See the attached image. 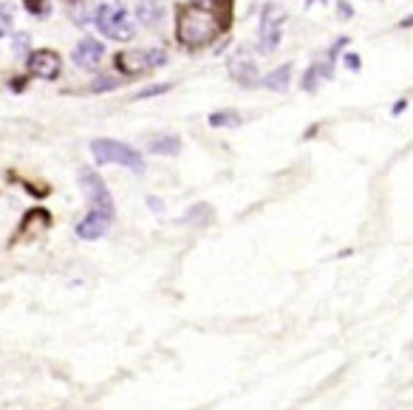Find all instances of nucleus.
I'll return each instance as SVG.
<instances>
[{
  "label": "nucleus",
  "instance_id": "obj_2",
  "mask_svg": "<svg viewBox=\"0 0 413 410\" xmlns=\"http://www.w3.org/2000/svg\"><path fill=\"white\" fill-rule=\"evenodd\" d=\"M94 26L99 29L102 37L117 43H128L136 37V20L128 14V9L119 0H105L94 9Z\"/></svg>",
  "mask_w": 413,
  "mask_h": 410
},
{
  "label": "nucleus",
  "instance_id": "obj_19",
  "mask_svg": "<svg viewBox=\"0 0 413 410\" xmlns=\"http://www.w3.org/2000/svg\"><path fill=\"white\" fill-rule=\"evenodd\" d=\"M117 85H119L117 77H102V80H97L94 85H91V91H94V94H99V91H110V88H117Z\"/></svg>",
  "mask_w": 413,
  "mask_h": 410
},
{
  "label": "nucleus",
  "instance_id": "obj_12",
  "mask_svg": "<svg viewBox=\"0 0 413 410\" xmlns=\"http://www.w3.org/2000/svg\"><path fill=\"white\" fill-rule=\"evenodd\" d=\"M136 20H139V26H158V20H162V6L153 3V0H139L136 3Z\"/></svg>",
  "mask_w": 413,
  "mask_h": 410
},
{
  "label": "nucleus",
  "instance_id": "obj_16",
  "mask_svg": "<svg viewBox=\"0 0 413 410\" xmlns=\"http://www.w3.org/2000/svg\"><path fill=\"white\" fill-rule=\"evenodd\" d=\"M12 26H14V17H12V9L0 3V37H9L12 34Z\"/></svg>",
  "mask_w": 413,
  "mask_h": 410
},
{
  "label": "nucleus",
  "instance_id": "obj_21",
  "mask_svg": "<svg viewBox=\"0 0 413 410\" xmlns=\"http://www.w3.org/2000/svg\"><path fill=\"white\" fill-rule=\"evenodd\" d=\"M342 62H346L351 71H359V57L357 54H346V57H342Z\"/></svg>",
  "mask_w": 413,
  "mask_h": 410
},
{
  "label": "nucleus",
  "instance_id": "obj_1",
  "mask_svg": "<svg viewBox=\"0 0 413 410\" xmlns=\"http://www.w3.org/2000/svg\"><path fill=\"white\" fill-rule=\"evenodd\" d=\"M221 29L224 26L213 9H204L198 3H185L176 9V40L190 51L210 45Z\"/></svg>",
  "mask_w": 413,
  "mask_h": 410
},
{
  "label": "nucleus",
  "instance_id": "obj_15",
  "mask_svg": "<svg viewBox=\"0 0 413 410\" xmlns=\"http://www.w3.org/2000/svg\"><path fill=\"white\" fill-rule=\"evenodd\" d=\"M23 6H26V12H29V14H34V17H45V14H51L49 0H23Z\"/></svg>",
  "mask_w": 413,
  "mask_h": 410
},
{
  "label": "nucleus",
  "instance_id": "obj_22",
  "mask_svg": "<svg viewBox=\"0 0 413 410\" xmlns=\"http://www.w3.org/2000/svg\"><path fill=\"white\" fill-rule=\"evenodd\" d=\"M148 207H150L153 213H162V210H165V204L158 201V198H153V195H150V198H148Z\"/></svg>",
  "mask_w": 413,
  "mask_h": 410
},
{
  "label": "nucleus",
  "instance_id": "obj_6",
  "mask_svg": "<svg viewBox=\"0 0 413 410\" xmlns=\"http://www.w3.org/2000/svg\"><path fill=\"white\" fill-rule=\"evenodd\" d=\"M283 23H286V9L278 3H266L261 12V26H258V49L263 54L274 51L283 34Z\"/></svg>",
  "mask_w": 413,
  "mask_h": 410
},
{
  "label": "nucleus",
  "instance_id": "obj_23",
  "mask_svg": "<svg viewBox=\"0 0 413 410\" xmlns=\"http://www.w3.org/2000/svg\"><path fill=\"white\" fill-rule=\"evenodd\" d=\"M405 108H408V99H399V102L394 105V117H399V113H402Z\"/></svg>",
  "mask_w": 413,
  "mask_h": 410
},
{
  "label": "nucleus",
  "instance_id": "obj_17",
  "mask_svg": "<svg viewBox=\"0 0 413 410\" xmlns=\"http://www.w3.org/2000/svg\"><path fill=\"white\" fill-rule=\"evenodd\" d=\"M167 91H173V82H162V85H150L145 91H139L133 99H150V97H158V94H167Z\"/></svg>",
  "mask_w": 413,
  "mask_h": 410
},
{
  "label": "nucleus",
  "instance_id": "obj_9",
  "mask_svg": "<svg viewBox=\"0 0 413 410\" xmlns=\"http://www.w3.org/2000/svg\"><path fill=\"white\" fill-rule=\"evenodd\" d=\"M105 60V45L102 40H94V37H82L74 49V62L85 71H94V68Z\"/></svg>",
  "mask_w": 413,
  "mask_h": 410
},
{
  "label": "nucleus",
  "instance_id": "obj_8",
  "mask_svg": "<svg viewBox=\"0 0 413 410\" xmlns=\"http://www.w3.org/2000/svg\"><path fill=\"white\" fill-rule=\"evenodd\" d=\"M226 68H229V77H233L238 85H244V88L258 85V68H255V60H252L249 51H235L229 57Z\"/></svg>",
  "mask_w": 413,
  "mask_h": 410
},
{
  "label": "nucleus",
  "instance_id": "obj_25",
  "mask_svg": "<svg viewBox=\"0 0 413 410\" xmlns=\"http://www.w3.org/2000/svg\"><path fill=\"white\" fill-rule=\"evenodd\" d=\"M306 3H309V6H314V3H320V6H323L326 0H306Z\"/></svg>",
  "mask_w": 413,
  "mask_h": 410
},
{
  "label": "nucleus",
  "instance_id": "obj_20",
  "mask_svg": "<svg viewBox=\"0 0 413 410\" xmlns=\"http://www.w3.org/2000/svg\"><path fill=\"white\" fill-rule=\"evenodd\" d=\"M337 14L340 17H354V9H351V3H349V0H340V3H337Z\"/></svg>",
  "mask_w": 413,
  "mask_h": 410
},
{
  "label": "nucleus",
  "instance_id": "obj_5",
  "mask_svg": "<svg viewBox=\"0 0 413 410\" xmlns=\"http://www.w3.org/2000/svg\"><path fill=\"white\" fill-rule=\"evenodd\" d=\"M80 187L91 204L94 213H102L108 218H117V204H113V195L108 190V184L102 181L99 173H94V167H82L80 170Z\"/></svg>",
  "mask_w": 413,
  "mask_h": 410
},
{
  "label": "nucleus",
  "instance_id": "obj_7",
  "mask_svg": "<svg viewBox=\"0 0 413 410\" xmlns=\"http://www.w3.org/2000/svg\"><path fill=\"white\" fill-rule=\"evenodd\" d=\"M29 74L37 80H57L62 74V57L51 49H40L29 54Z\"/></svg>",
  "mask_w": 413,
  "mask_h": 410
},
{
  "label": "nucleus",
  "instance_id": "obj_14",
  "mask_svg": "<svg viewBox=\"0 0 413 410\" xmlns=\"http://www.w3.org/2000/svg\"><path fill=\"white\" fill-rule=\"evenodd\" d=\"M210 128H238L241 125V117H238V110H215L210 113Z\"/></svg>",
  "mask_w": 413,
  "mask_h": 410
},
{
  "label": "nucleus",
  "instance_id": "obj_3",
  "mask_svg": "<svg viewBox=\"0 0 413 410\" xmlns=\"http://www.w3.org/2000/svg\"><path fill=\"white\" fill-rule=\"evenodd\" d=\"M91 156H94L97 165H119L128 167L130 173H145L142 153L117 139H94L91 142Z\"/></svg>",
  "mask_w": 413,
  "mask_h": 410
},
{
  "label": "nucleus",
  "instance_id": "obj_26",
  "mask_svg": "<svg viewBox=\"0 0 413 410\" xmlns=\"http://www.w3.org/2000/svg\"><path fill=\"white\" fill-rule=\"evenodd\" d=\"M65 3H74V6H77V3H80V0H65Z\"/></svg>",
  "mask_w": 413,
  "mask_h": 410
},
{
  "label": "nucleus",
  "instance_id": "obj_11",
  "mask_svg": "<svg viewBox=\"0 0 413 410\" xmlns=\"http://www.w3.org/2000/svg\"><path fill=\"white\" fill-rule=\"evenodd\" d=\"M292 71H294V65H292V62H283V65H278L274 71H269V74L263 77V85H266L269 91H274V94H286L289 82H292Z\"/></svg>",
  "mask_w": 413,
  "mask_h": 410
},
{
  "label": "nucleus",
  "instance_id": "obj_13",
  "mask_svg": "<svg viewBox=\"0 0 413 410\" xmlns=\"http://www.w3.org/2000/svg\"><path fill=\"white\" fill-rule=\"evenodd\" d=\"M178 150H181V139H178V136H173V133L150 139V153H156V156H176Z\"/></svg>",
  "mask_w": 413,
  "mask_h": 410
},
{
  "label": "nucleus",
  "instance_id": "obj_4",
  "mask_svg": "<svg viewBox=\"0 0 413 410\" xmlns=\"http://www.w3.org/2000/svg\"><path fill=\"white\" fill-rule=\"evenodd\" d=\"M167 62V54L165 49L158 45H150V49H133V51H119L113 57V68L122 71L125 77H136V74H145L156 65H165Z\"/></svg>",
  "mask_w": 413,
  "mask_h": 410
},
{
  "label": "nucleus",
  "instance_id": "obj_24",
  "mask_svg": "<svg viewBox=\"0 0 413 410\" xmlns=\"http://www.w3.org/2000/svg\"><path fill=\"white\" fill-rule=\"evenodd\" d=\"M410 26H413V14H410V17H405V20L399 23V29H410Z\"/></svg>",
  "mask_w": 413,
  "mask_h": 410
},
{
  "label": "nucleus",
  "instance_id": "obj_18",
  "mask_svg": "<svg viewBox=\"0 0 413 410\" xmlns=\"http://www.w3.org/2000/svg\"><path fill=\"white\" fill-rule=\"evenodd\" d=\"M29 43H32V40H29V34H26V32L14 34V54H17V57L26 54V51H29Z\"/></svg>",
  "mask_w": 413,
  "mask_h": 410
},
{
  "label": "nucleus",
  "instance_id": "obj_10",
  "mask_svg": "<svg viewBox=\"0 0 413 410\" xmlns=\"http://www.w3.org/2000/svg\"><path fill=\"white\" fill-rule=\"evenodd\" d=\"M110 221H113V218H108V215H102V213H94V210H88V215L74 226V232H77L80 241H99V238L110 230Z\"/></svg>",
  "mask_w": 413,
  "mask_h": 410
}]
</instances>
